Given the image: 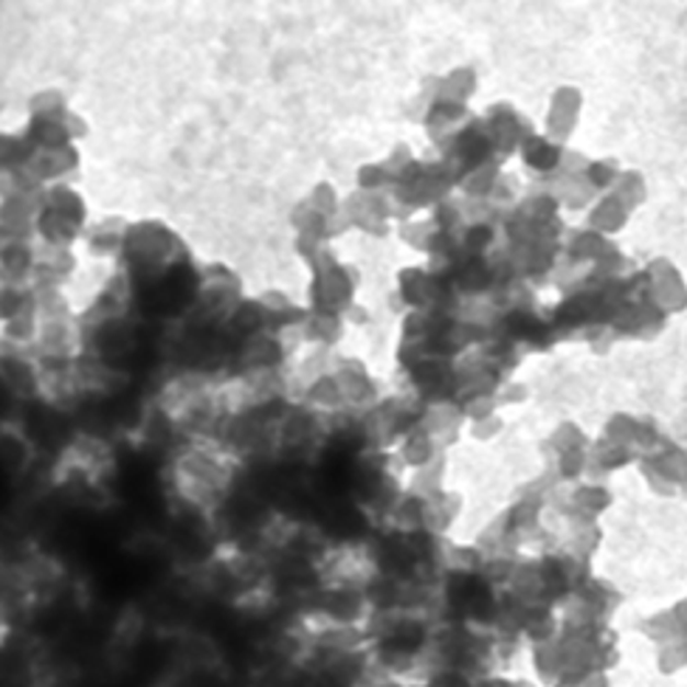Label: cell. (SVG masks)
<instances>
[{"instance_id": "obj_2", "label": "cell", "mask_w": 687, "mask_h": 687, "mask_svg": "<svg viewBox=\"0 0 687 687\" xmlns=\"http://www.w3.org/2000/svg\"><path fill=\"white\" fill-rule=\"evenodd\" d=\"M79 164V153L74 144L57 149H34L29 158L26 169L32 172L40 187H54V183H66V176Z\"/></svg>"}, {"instance_id": "obj_4", "label": "cell", "mask_w": 687, "mask_h": 687, "mask_svg": "<svg viewBox=\"0 0 687 687\" xmlns=\"http://www.w3.org/2000/svg\"><path fill=\"white\" fill-rule=\"evenodd\" d=\"M43 209L59 214V217H66L68 223H74V226H79L85 232V223H88V206H85L82 195L74 192L68 183L43 187Z\"/></svg>"}, {"instance_id": "obj_3", "label": "cell", "mask_w": 687, "mask_h": 687, "mask_svg": "<svg viewBox=\"0 0 687 687\" xmlns=\"http://www.w3.org/2000/svg\"><path fill=\"white\" fill-rule=\"evenodd\" d=\"M37 266V243L0 240V271L12 285H29Z\"/></svg>"}, {"instance_id": "obj_1", "label": "cell", "mask_w": 687, "mask_h": 687, "mask_svg": "<svg viewBox=\"0 0 687 687\" xmlns=\"http://www.w3.org/2000/svg\"><path fill=\"white\" fill-rule=\"evenodd\" d=\"M237 465L240 462L214 440L183 442L169 465V485L183 507L206 516L223 507L234 485Z\"/></svg>"}]
</instances>
